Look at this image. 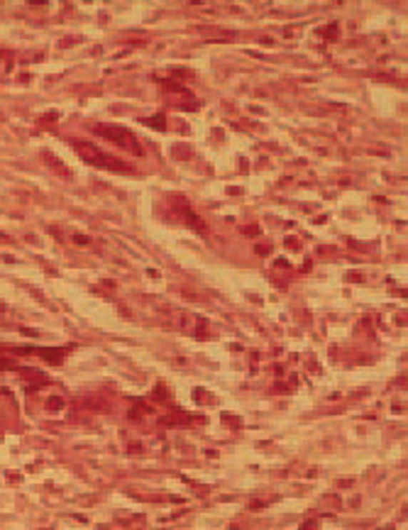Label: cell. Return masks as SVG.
<instances>
[{"mask_svg":"<svg viewBox=\"0 0 408 530\" xmlns=\"http://www.w3.org/2000/svg\"><path fill=\"white\" fill-rule=\"evenodd\" d=\"M98 135H103L106 140H111L113 145L123 147V150H130L135 154L142 152V147L137 145V140L132 137V132H128L125 128H111V125H98V130H96Z\"/></svg>","mask_w":408,"mask_h":530,"instance_id":"6da1fadb","label":"cell"},{"mask_svg":"<svg viewBox=\"0 0 408 530\" xmlns=\"http://www.w3.org/2000/svg\"><path fill=\"white\" fill-rule=\"evenodd\" d=\"M76 150L81 154V159H86L88 164H98V167H108V169H128L123 162L108 157V154H103L101 150H96V147L86 145V142H76Z\"/></svg>","mask_w":408,"mask_h":530,"instance_id":"7a4b0ae2","label":"cell"}]
</instances>
